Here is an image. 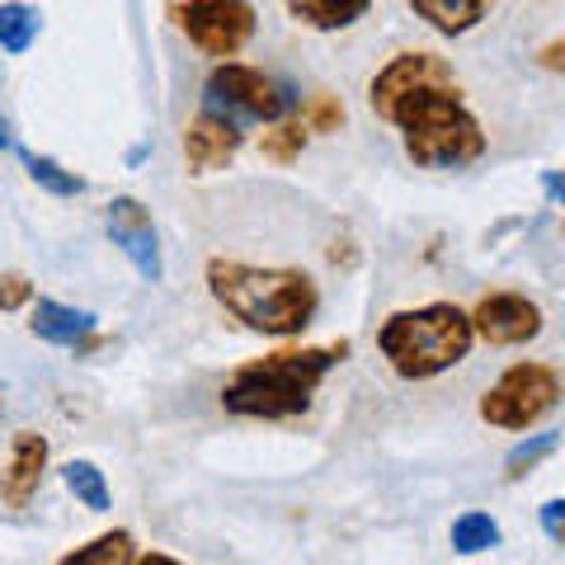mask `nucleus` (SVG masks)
Instances as JSON below:
<instances>
[{"label": "nucleus", "instance_id": "4468645a", "mask_svg": "<svg viewBox=\"0 0 565 565\" xmlns=\"http://www.w3.org/2000/svg\"><path fill=\"white\" fill-rule=\"evenodd\" d=\"M411 10L444 39H462L486 20L490 0H411Z\"/></svg>", "mask_w": 565, "mask_h": 565}, {"label": "nucleus", "instance_id": "6ab92c4d", "mask_svg": "<svg viewBox=\"0 0 565 565\" xmlns=\"http://www.w3.org/2000/svg\"><path fill=\"white\" fill-rule=\"evenodd\" d=\"M57 565H132V533L128 527H114V533H99L95 542L66 552Z\"/></svg>", "mask_w": 565, "mask_h": 565}, {"label": "nucleus", "instance_id": "c85d7f7f", "mask_svg": "<svg viewBox=\"0 0 565 565\" xmlns=\"http://www.w3.org/2000/svg\"><path fill=\"white\" fill-rule=\"evenodd\" d=\"M0 151H14V132H10L6 118H0Z\"/></svg>", "mask_w": 565, "mask_h": 565}, {"label": "nucleus", "instance_id": "b1692460", "mask_svg": "<svg viewBox=\"0 0 565 565\" xmlns=\"http://www.w3.org/2000/svg\"><path fill=\"white\" fill-rule=\"evenodd\" d=\"M33 302V282L24 274H0V311H20Z\"/></svg>", "mask_w": 565, "mask_h": 565}, {"label": "nucleus", "instance_id": "412c9836", "mask_svg": "<svg viewBox=\"0 0 565 565\" xmlns=\"http://www.w3.org/2000/svg\"><path fill=\"white\" fill-rule=\"evenodd\" d=\"M302 147H307V122L302 118H288V122H274V132H264V141H259V151L269 156V161H278V166H288V161H297L302 156Z\"/></svg>", "mask_w": 565, "mask_h": 565}, {"label": "nucleus", "instance_id": "ddd939ff", "mask_svg": "<svg viewBox=\"0 0 565 565\" xmlns=\"http://www.w3.org/2000/svg\"><path fill=\"white\" fill-rule=\"evenodd\" d=\"M29 330L39 334L43 344H57V349H90L99 316L66 307V302H52V297H39V302H29Z\"/></svg>", "mask_w": 565, "mask_h": 565}, {"label": "nucleus", "instance_id": "4be33fe9", "mask_svg": "<svg viewBox=\"0 0 565 565\" xmlns=\"http://www.w3.org/2000/svg\"><path fill=\"white\" fill-rule=\"evenodd\" d=\"M556 444H561L556 434H533V438H527V444H519L514 452L504 457V476H509V481H519V476H527V471H533L537 462H546V457L556 452Z\"/></svg>", "mask_w": 565, "mask_h": 565}, {"label": "nucleus", "instance_id": "6e6552de", "mask_svg": "<svg viewBox=\"0 0 565 565\" xmlns=\"http://www.w3.org/2000/svg\"><path fill=\"white\" fill-rule=\"evenodd\" d=\"M434 85H457L452 66L438 57V52H401V57H392L373 76V85H367V104H373L377 118H386L405 95L434 90Z\"/></svg>", "mask_w": 565, "mask_h": 565}, {"label": "nucleus", "instance_id": "20e7f679", "mask_svg": "<svg viewBox=\"0 0 565 565\" xmlns=\"http://www.w3.org/2000/svg\"><path fill=\"white\" fill-rule=\"evenodd\" d=\"M471 316L457 302H429L386 316V326L377 330V349L392 363V373L405 382H429L438 373H448L471 353Z\"/></svg>", "mask_w": 565, "mask_h": 565}, {"label": "nucleus", "instance_id": "cd10ccee", "mask_svg": "<svg viewBox=\"0 0 565 565\" xmlns=\"http://www.w3.org/2000/svg\"><path fill=\"white\" fill-rule=\"evenodd\" d=\"M546 199H552V203H561V174H546Z\"/></svg>", "mask_w": 565, "mask_h": 565}, {"label": "nucleus", "instance_id": "1a4fd4ad", "mask_svg": "<svg viewBox=\"0 0 565 565\" xmlns=\"http://www.w3.org/2000/svg\"><path fill=\"white\" fill-rule=\"evenodd\" d=\"M467 316H471L476 340H486L494 349H514V344L537 340L542 326H546L542 307L523 292H486L481 302H476V311H467Z\"/></svg>", "mask_w": 565, "mask_h": 565}, {"label": "nucleus", "instance_id": "f3484780", "mask_svg": "<svg viewBox=\"0 0 565 565\" xmlns=\"http://www.w3.org/2000/svg\"><path fill=\"white\" fill-rule=\"evenodd\" d=\"M14 156H20V166L29 170V180L39 184V189H47L52 199H76V193H85L81 174L66 170V166H57L52 156H33L29 147H20V141H14Z\"/></svg>", "mask_w": 565, "mask_h": 565}, {"label": "nucleus", "instance_id": "f8f14e48", "mask_svg": "<svg viewBox=\"0 0 565 565\" xmlns=\"http://www.w3.org/2000/svg\"><path fill=\"white\" fill-rule=\"evenodd\" d=\"M43 467H47V438L33 429H20L10 444V462L0 471V500L10 509H29V500L39 494Z\"/></svg>", "mask_w": 565, "mask_h": 565}, {"label": "nucleus", "instance_id": "9d476101", "mask_svg": "<svg viewBox=\"0 0 565 565\" xmlns=\"http://www.w3.org/2000/svg\"><path fill=\"white\" fill-rule=\"evenodd\" d=\"M104 226H109V241L118 245L128 264L137 269V278L161 282L166 278V259H161V236H156V222L141 199H114L109 212H104Z\"/></svg>", "mask_w": 565, "mask_h": 565}, {"label": "nucleus", "instance_id": "aec40b11", "mask_svg": "<svg viewBox=\"0 0 565 565\" xmlns=\"http://www.w3.org/2000/svg\"><path fill=\"white\" fill-rule=\"evenodd\" d=\"M452 546L462 556H476V552H490V546H500V523H494L490 514H462L452 523Z\"/></svg>", "mask_w": 565, "mask_h": 565}, {"label": "nucleus", "instance_id": "bb28decb", "mask_svg": "<svg viewBox=\"0 0 565 565\" xmlns=\"http://www.w3.org/2000/svg\"><path fill=\"white\" fill-rule=\"evenodd\" d=\"M542 66L561 71V39H556V43H546V52H542Z\"/></svg>", "mask_w": 565, "mask_h": 565}, {"label": "nucleus", "instance_id": "393cba45", "mask_svg": "<svg viewBox=\"0 0 565 565\" xmlns=\"http://www.w3.org/2000/svg\"><path fill=\"white\" fill-rule=\"evenodd\" d=\"M561 519H565V500H546V504H542V527H546V537H552V542L565 537Z\"/></svg>", "mask_w": 565, "mask_h": 565}, {"label": "nucleus", "instance_id": "39448f33", "mask_svg": "<svg viewBox=\"0 0 565 565\" xmlns=\"http://www.w3.org/2000/svg\"><path fill=\"white\" fill-rule=\"evenodd\" d=\"M203 109L245 128V122H278L292 109V99L274 76H264L259 66L217 62L207 85H203Z\"/></svg>", "mask_w": 565, "mask_h": 565}, {"label": "nucleus", "instance_id": "f257e3e1", "mask_svg": "<svg viewBox=\"0 0 565 565\" xmlns=\"http://www.w3.org/2000/svg\"><path fill=\"white\" fill-rule=\"evenodd\" d=\"M207 292L226 316H236L255 334H302L316 311H321V288L302 269H269V264H245V259H207Z\"/></svg>", "mask_w": 565, "mask_h": 565}, {"label": "nucleus", "instance_id": "a211bd4d", "mask_svg": "<svg viewBox=\"0 0 565 565\" xmlns=\"http://www.w3.org/2000/svg\"><path fill=\"white\" fill-rule=\"evenodd\" d=\"M62 481L66 490L76 494V500L90 509V514H104V509L114 504V494H109V481H104V471L95 462H85V457H71V462L62 467Z\"/></svg>", "mask_w": 565, "mask_h": 565}, {"label": "nucleus", "instance_id": "0eeeda50", "mask_svg": "<svg viewBox=\"0 0 565 565\" xmlns=\"http://www.w3.org/2000/svg\"><path fill=\"white\" fill-rule=\"evenodd\" d=\"M180 29L199 52L226 62L255 39V6L250 0H184Z\"/></svg>", "mask_w": 565, "mask_h": 565}, {"label": "nucleus", "instance_id": "9b49d317", "mask_svg": "<svg viewBox=\"0 0 565 565\" xmlns=\"http://www.w3.org/2000/svg\"><path fill=\"white\" fill-rule=\"evenodd\" d=\"M245 132L236 128V122H226L217 114L199 109L193 114V122L184 128V161H189V174H212V170H226L236 161Z\"/></svg>", "mask_w": 565, "mask_h": 565}, {"label": "nucleus", "instance_id": "5701e85b", "mask_svg": "<svg viewBox=\"0 0 565 565\" xmlns=\"http://www.w3.org/2000/svg\"><path fill=\"white\" fill-rule=\"evenodd\" d=\"M302 122H307V132H334V128L344 122V104H334L330 95L311 99V104H307V114H302Z\"/></svg>", "mask_w": 565, "mask_h": 565}, {"label": "nucleus", "instance_id": "7ed1b4c3", "mask_svg": "<svg viewBox=\"0 0 565 565\" xmlns=\"http://www.w3.org/2000/svg\"><path fill=\"white\" fill-rule=\"evenodd\" d=\"M386 122L401 128L405 141V156L424 170H457V166H471L486 156V132H481V118H476L457 85H434V90H419V95H405Z\"/></svg>", "mask_w": 565, "mask_h": 565}, {"label": "nucleus", "instance_id": "2eb2a0df", "mask_svg": "<svg viewBox=\"0 0 565 565\" xmlns=\"http://www.w3.org/2000/svg\"><path fill=\"white\" fill-rule=\"evenodd\" d=\"M282 6H288L297 24H307L316 33H340L349 24H359L373 0H282Z\"/></svg>", "mask_w": 565, "mask_h": 565}, {"label": "nucleus", "instance_id": "f03ea898", "mask_svg": "<svg viewBox=\"0 0 565 565\" xmlns=\"http://www.w3.org/2000/svg\"><path fill=\"white\" fill-rule=\"evenodd\" d=\"M344 353H349V340L274 349L226 377L222 405L241 419H297L311 405V396L321 392L330 367L344 363Z\"/></svg>", "mask_w": 565, "mask_h": 565}, {"label": "nucleus", "instance_id": "dca6fc26", "mask_svg": "<svg viewBox=\"0 0 565 565\" xmlns=\"http://www.w3.org/2000/svg\"><path fill=\"white\" fill-rule=\"evenodd\" d=\"M39 33H43V14L24 6V0H6L0 6V47L10 52V57H24V52L39 43Z\"/></svg>", "mask_w": 565, "mask_h": 565}, {"label": "nucleus", "instance_id": "423d86ee", "mask_svg": "<svg viewBox=\"0 0 565 565\" xmlns=\"http://www.w3.org/2000/svg\"><path fill=\"white\" fill-rule=\"evenodd\" d=\"M561 405V373L552 363H514L481 396V419L494 429H533Z\"/></svg>", "mask_w": 565, "mask_h": 565}, {"label": "nucleus", "instance_id": "a878e982", "mask_svg": "<svg viewBox=\"0 0 565 565\" xmlns=\"http://www.w3.org/2000/svg\"><path fill=\"white\" fill-rule=\"evenodd\" d=\"M132 565H184V561H174L166 552H147V556H132Z\"/></svg>", "mask_w": 565, "mask_h": 565}]
</instances>
